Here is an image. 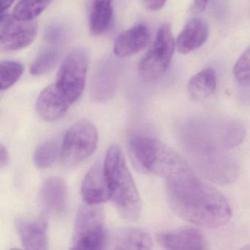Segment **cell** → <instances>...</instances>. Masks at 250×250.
<instances>
[{"label": "cell", "mask_w": 250, "mask_h": 250, "mask_svg": "<svg viewBox=\"0 0 250 250\" xmlns=\"http://www.w3.org/2000/svg\"><path fill=\"white\" fill-rule=\"evenodd\" d=\"M58 59L59 52L57 49L52 48L45 49L33 61L30 67V74L33 76L46 74L56 65Z\"/></svg>", "instance_id": "cell-22"}, {"label": "cell", "mask_w": 250, "mask_h": 250, "mask_svg": "<svg viewBox=\"0 0 250 250\" xmlns=\"http://www.w3.org/2000/svg\"><path fill=\"white\" fill-rule=\"evenodd\" d=\"M42 207L55 216L63 214L68 206V188L65 181L58 177H51L43 182L40 191Z\"/></svg>", "instance_id": "cell-11"}, {"label": "cell", "mask_w": 250, "mask_h": 250, "mask_svg": "<svg viewBox=\"0 0 250 250\" xmlns=\"http://www.w3.org/2000/svg\"><path fill=\"white\" fill-rule=\"evenodd\" d=\"M128 149L140 170L159 175L165 180L189 166L173 149L150 136H132L128 141Z\"/></svg>", "instance_id": "cell-3"}, {"label": "cell", "mask_w": 250, "mask_h": 250, "mask_svg": "<svg viewBox=\"0 0 250 250\" xmlns=\"http://www.w3.org/2000/svg\"><path fill=\"white\" fill-rule=\"evenodd\" d=\"M165 191L174 213L197 226L219 228L226 225L232 216L225 196L201 181L190 166L165 179Z\"/></svg>", "instance_id": "cell-1"}, {"label": "cell", "mask_w": 250, "mask_h": 250, "mask_svg": "<svg viewBox=\"0 0 250 250\" xmlns=\"http://www.w3.org/2000/svg\"><path fill=\"white\" fill-rule=\"evenodd\" d=\"M175 42L169 24L161 26L156 39L139 65V73L146 81H154L164 75L173 56Z\"/></svg>", "instance_id": "cell-6"}, {"label": "cell", "mask_w": 250, "mask_h": 250, "mask_svg": "<svg viewBox=\"0 0 250 250\" xmlns=\"http://www.w3.org/2000/svg\"><path fill=\"white\" fill-rule=\"evenodd\" d=\"M150 31L144 24H139L123 33L117 38L114 44V53L125 58L141 52L148 43Z\"/></svg>", "instance_id": "cell-16"}, {"label": "cell", "mask_w": 250, "mask_h": 250, "mask_svg": "<svg viewBox=\"0 0 250 250\" xmlns=\"http://www.w3.org/2000/svg\"><path fill=\"white\" fill-rule=\"evenodd\" d=\"M208 37V26L200 18L190 20L177 39L176 46L181 54H188L201 47Z\"/></svg>", "instance_id": "cell-17"}, {"label": "cell", "mask_w": 250, "mask_h": 250, "mask_svg": "<svg viewBox=\"0 0 250 250\" xmlns=\"http://www.w3.org/2000/svg\"><path fill=\"white\" fill-rule=\"evenodd\" d=\"M233 75L238 84L250 87V46L238 58L234 66Z\"/></svg>", "instance_id": "cell-24"}, {"label": "cell", "mask_w": 250, "mask_h": 250, "mask_svg": "<svg viewBox=\"0 0 250 250\" xmlns=\"http://www.w3.org/2000/svg\"><path fill=\"white\" fill-rule=\"evenodd\" d=\"M82 197L87 204L101 205L109 200L104 165H93L86 174L81 188Z\"/></svg>", "instance_id": "cell-15"}, {"label": "cell", "mask_w": 250, "mask_h": 250, "mask_svg": "<svg viewBox=\"0 0 250 250\" xmlns=\"http://www.w3.org/2000/svg\"><path fill=\"white\" fill-rule=\"evenodd\" d=\"M99 133L93 123L80 121L70 127L62 139L61 159L72 167L90 157L97 147Z\"/></svg>", "instance_id": "cell-5"}, {"label": "cell", "mask_w": 250, "mask_h": 250, "mask_svg": "<svg viewBox=\"0 0 250 250\" xmlns=\"http://www.w3.org/2000/svg\"><path fill=\"white\" fill-rule=\"evenodd\" d=\"M62 139L60 137L50 139L39 146L35 151L33 160L40 169H46L53 165L61 155Z\"/></svg>", "instance_id": "cell-20"}, {"label": "cell", "mask_w": 250, "mask_h": 250, "mask_svg": "<svg viewBox=\"0 0 250 250\" xmlns=\"http://www.w3.org/2000/svg\"><path fill=\"white\" fill-rule=\"evenodd\" d=\"M153 246L147 232L138 228H125L116 229L107 235L106 248L111 250H150Z\"/></svg>", "instance_id": "cell-14"}, {"label": "cell", "mask_w": 250, "mask_h": 250, "mask_svg": "<svg viewBox=\"0 0 250 250\" xmlns=\"http://www.w3.org/2000/svg\"><path fill=\"white\" fill-rule=\"evenodd\" d=\"M216 88V72L212 68H206L191 77L188 84L190 96L196 100L208 99Z\"/></svg>", "instance_id": "cell-18"}, {"label": "cell", "mask_w": 250, "mask_h": 250, "mask_svg": "<svg viewBox=\"0 0 250 250\" xmlns=\"http://www.w3.org/2000/svg\"><path fill=\"white\" fill-rule=\"evenodd\" d=\"M52 0H20L14 10L13 17L19 21H30L40 16Z\"/></svg>", "instance_id": "cell-21"}, {"label": "cell", "mask_w": 250, "mask_h": 250, "mask_svg": "<svg viewBox=\"0 0 250 250\" xmlns=\"http://www.w3.org/2000/svg\"><path fill=\"white\" fill-rule=\"evenodd\" d=\"M87 70V55L83 49L73 50L60 67L55 84L71 104L83 93Z\"/></svg>", "instance_id": "cell-7"}, {"label": "cell", "mask_w": 250, "mask_h": 250, "mask_svg": "<svg viewBox=\"0 0 250 250\" xmlns=\"http://www.w3.org/2000/svg\"><path fill=\"white\" fill-rule=\"evenodd\" d=\"M104 172L109 199L121 216L127 220H137L141 213V200L119 146L114 145L108 149Z\"/></svg>", "instance_id": "cell-2"}, {"label": "cell", "mask_w": 250, "mask_h": 250, "mask_svg": "<svg viewBox=\"0 0 250 250\" xmlns=\"http://www.w3.org/2000/svg\"><path fill=\"white\" fill-rule=\"evenodd\" d=\"M70 105L71 104L56 84H52L46 87L39 95L36 109L44 121L52 122L64 116Z\"/></svg>", "instance_id": "cell-13"}, {"label": "cell", "mask_w": 250, "mask_h": 250, "mask_svg": "<svg viewBox=\"0 0 250 250\" xmlns=\"http://www.w3.org/2000/svg\"><path fill=\"white\" fill-rule=\"evenodd\" d=\"M14 1H15V0H1V6H2L1 15L5 14V11L14 3Z\"/></svg>", "instance_id": "cell-29"}, {"label": "cell", "mask_w": 250, "mask_h": 250, "mask_svg": "<svg viewBox=\"0 0 250 250\" xmlns=\"http://www.w3.org/2000/svg\"><path fill=\"white\" fill-rule=\"evenodd\" d=\"M113 15L112 0H94L90 13V29L93 36H99L110 26Z\"/></svg>", "instance_id": "cell-19"}, {"label": "cell", "mask_w": 250, "mask_h": 250, "mask_svg": "<svg viewBox=\"0 0 250 250\" xmlns=\"http://www.w3.org/2000/svg\"><path fill=\"white\" fill-rule=\"evenodd\" d=\"M194 157L197 169L210 181L229 184L238 178L239 168L237 162L219 150L206 147Z\"/></svg>", "instance_id": "cell-8"}, {"label": "cell", "mask_w": 250, "mask_h": 250, "mask_svg": "<svg viewBox=\"0 0 250 250\" xmlns=\"http://www.w3.org/2000/svg\"><path fill=\"white\" fill-rule=\"evenodd\" d=\"M9 159L10 156L8 150L3 145H1V147H0V166L1 167L3 168L4 167L6 166L9 162Z\"/></svg>", "instance_id": "cell-28"}, {"label": "cell", "mask_w": 250, "mask_h": 250, "mask_svg": "<svg viewBox=\"0 0 250 250\" xmlns=\"http://www.w3.org/2000/svg\"><path fill=\"white\" fill-rule=\"evenodd\" d=\"M209 0H194L191 11L196 14L203 12L206 10Z\"/></svg>", "instance_id": "cell-27"}, {"label": "cell", "mask_w": 250, "mask_h": 250, "mask_svg": "<svg viewBox=\"0 0 250 250\" xmlns=\"http://www.w3.org/2000/svg\"><path fill=\"white\" fill-rule=\"evenodd\" d=\"M38 25L35 21L16 20L13 16L1 15L0 46L7 52L30 46L36 39Z\"/></svg>", "instance_id": "cell-9"}, {"label": "cell", "mask_w": 250, "mask_h": 250, "mask_svg": "<svg viewBox=\"0 0 250 250\" xmlns=\"http://www.w3.org/2000/svg\"><path fill=\"white\" fill-rule=\"evenodd\" d=\"M106 240L103 208L84 203L76 217L71 249L103 250L106 248Z\"/></svg>", "instance_id": "cell-4"}, {"label": "cell", "mask_w": 250, "mask_h": 250, "mask_svg": "<svg viewBox=\"0 0 250 250\" xmlns=\"http://www.w3.org/2000/svg\"><path fill=\"white\" fill-rule=\"evenodd\" d=\"M15 226L24 249L45 250L48 248L47 231L44 220L17 217Z\"/></svg>", "instance_id": "cell-12"}, {"label": "cell", "mask_w": 250, "mask_h": 250, "mask_svg": "<svg viewBox=\"0 0 250 250\" xmlns=\"http://www.w3.org/2000/svg\"><path fill=\"white\" fill-rule=\"evenodd\" d=\"M167 0H143L145 7L149 11H157L163 8Z\"/></svg>", "instance_id": "cell-25"}, {"label": "cell", "mask_w": 250, "mask_h": 250, "mask_svg": "<svg viewBox=\"0 0 250 250\" xmlns=\"http://www.w3.org/2000/svg\"><path fill=\"white\" fill-rule=\"evenodd\" d=\"M243 249H245V250H250V246H247V247H244Z\"/></svg>", "instance_id": "cell-30"}, {"label": "cell", "mask_w": 250, "mask_h": 250, "mask_svg": "<svg viewBox=\"0 0 250 250\" xmlns=\"http://www.w3.org/2000/svg\"><path fill=\"white\" fill-rule=\"evenodd\" d=\"M158 243L163 248L172 250H208L207 240L200 229L180 228L161 232L156 235Z\"/></svg>", "instance_id": "cell-10"}, {"label": "cell", "mask_w": 250, "mask_h": 250, "mask_svg": "<svg viewBox=\"0 0 250 250\" xmlns=\"http://www.w3.org/2000/svg\"><path fill=\"white\" fill-rule=\"evenodd\" d=\"M62 37V32L60 27H52L46 30V38L49 42H56L61 40Z\"/></svg>", "instance_id": "cell-26"}, {"label": "cell", "mask_w": 250, "mask_h": 250, "mask_svg": "<svg viewBox=\"0 0 250 250\" xmlns=\"http://www.w3.org/2000/svg\"><path fill=\"white\" fill-rule=\"evenodd\" d=\"M23 66L14 61H2L0 64V84L1 90L12 87L22 75Z\"/></svg>", "instance_id": "cell-23"}]
</instances>
